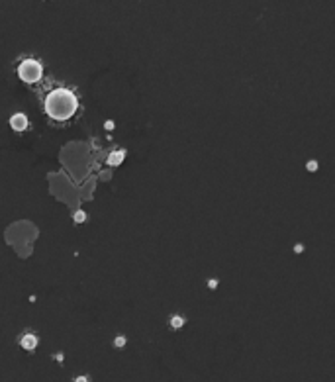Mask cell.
<instances>
[{
  "mask_svg": "<svg viewBox=\"0 0 335 382\" xmlns=\"http://www.w3.org/2000/svg\"><path fill=\"white\" fill-rule=\"evenodd\" d=\"M122 159H123V153H118V155H112V157H110V161H108V163H110V165H114V167H116V165L120 163Z\"/></svg>",
  "mask_w": 335,
  "mask_h": 382,
  "instance_id": "5",
  "label": "cell"
},
{
  "mask_svg": "<svg viewBox=\"0 0 335 382\" xmlns=\"http://www.w3.org/2000/svg\"><path fill=\"white\" fill-rule=\"evenodd\" d=\"M22 347L28 351H32L37 347V337L35 335H32V333H28V335H24L22 337Z\"/></svg>",
  "mask_w": 335,
  "mask_h": 382,
  "instance_id": "4",
  "label": "cell"
},
{
  "mask_svg": "<svg viewBox=\"0 0 335 382\" xmlns=\"http://www.w3.org/2000/svg\"><path fill=\"white\" fill-rule=\"evenodd\" d=\"M10 126L14 131H24L28 128V118L24 114H14L10 118Z\"/></svg>",
  "mask_w": 335,
  "mask_h": 382,
  "instance_id": "3",
  "label": "cell"
},
{
  "mask_svg": "<svg viewBox=\"0 0 335 382\" xmlns=\"http://www.w3.org/2000/svg\"><path fill=\"white\" fill-rule=\"evenodd\" d=\"M44 110L53 122H67L77 114L78 100L69 88H53L45 96Z\"/></svg>",
  "mask_w": 335,
  "mask_h": 382,
  "instance_id": "1",
  "label": "cell"
},
{
  "mask_svg": "<svg viewBox=\"0 0 335 382\" xmlns=\"http://www.w3.org/2000/svg\"><path fill=\"white\" fill-rule=\"evenodd\" d=\"M18 76L28 85H35L44 76V67L35 59H24L22 63L18 65Z\"/></svg>",
  "mask_w": 335,
  "mask_h": 382,
  "instance_id": "2",
  "label": "cell"
}]
</instances>
